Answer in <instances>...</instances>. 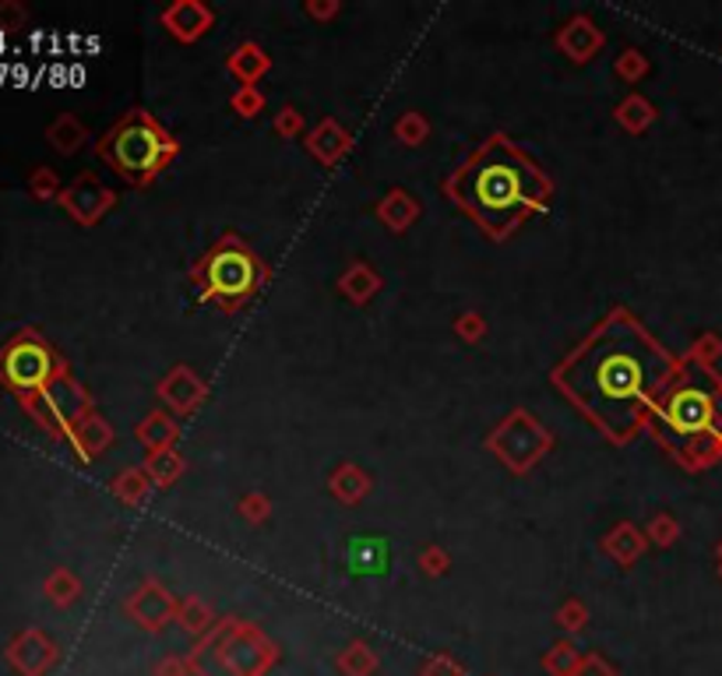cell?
Instances as JSON below:
<instances>
[{
	"label": "cell",
	"mask_w": 722,
	"mask_h": 676,
	"mask_svg": "<svg viewBox=\"0 0 722 676\" xmlns=\"http://www.w3.org/2000/svg\"><path fill=\"white\" fill-rule=\"evenodd\" d=\"M205 275H208V285H212V293L222 300H237L247 293V289H254V264L247 261V254H240V250L216 254L212 261H208Z\"/></svg>",
	"instance_id": "cell-4"
},
{
	"label": "cell",
	"mask_w": 722,
	"mask_h": 676,
	"mask_svg": "<svg viewBox=\"0 0 722 676\" xmlns=\"http://www.w3.org/2000/svg\"><path fill=\"white\" fill-rule=\"evenodd\" d=\"M536 173L511 152H490L480 163H472L462 180V201L493 229H508L522 211L536 205Z\"/></svg>",
	"instance_id": "cell-1"
},
{
	"label": "cell",
	"mask_w": 722,
	"mask_h": 676,
	"mask_svg": "<svg viewBox=\"0 0 722 676\" xmlns=\"http://www.w3.org/2000/svg\"><path fill=\"white\" fill-rule=\"evenodd\" d=\"M588 388H593V405H617V413L627 416V405L641 398L645 388V363L631 345H606L588 360Z\"/></svg>",
	"instance_id": "cell-2"
},
{
	"label": "cell",
	"mask_w": 722,
	"mask_h": 676,
	"mask_svg": "<svg viewBox=\"0 0 722 676\" xmlns=\"http://www.w3.org/2000/svg\"><path fill=\"white\" fill-rule=\"evenodd\" d=\"M166 138L148 124H127L117 138H113V163H117L130 177H145V173L159 169L166 159Z\"/></svg>",
	"instance_id": "cell-3"
},
{
	"label": "cell",
	"mask_w": 722,
	"mask_h": 676,
	"mask_svg": "<svg viewBox=\"0 0 722 676\" xmlns=\"http://www.w3.org/2000/svg\"><path fill=\"white\" fill-rule=\"evenodd\" d=\"M712 419V405L701 392H680L670 405V423L683 434H698L705 430Z\"/></svg>",
	"instance_id": "cell-5"
}]
</instances>
